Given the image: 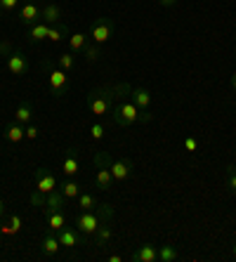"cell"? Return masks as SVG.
I'll list each match as a JSON object with an SVG mask.
<instances>
[{
    "label": "cell",
    "mask_w": 236,
    "mask_h": 262,
    "mask_svg": "<svg viewBox=\"0 0 236 262\" xmlns=\"http://www.w3.org/2000/svg\"><path fill=\"white\" fill-rule=\"evenodd\" d=\"M116 104L114 109H111V114H114V123L118 125V128H130V125H135V123H146L152 121V114L149 111H139L137 104L133 102V97L127 99L125 92H130V85L127 83H121V85H116Z\"/></svg>",
    "instance_id": "6da1fadb"
},
{
    "label": "cell",
    "mask_w": 236,
    "mask_h": 262,
    "mask_svg": "<svg viewBox=\"0 0 236 262\" xmlns=\"http://www.w3.org/2000/svg\"><path fill=\"white\" fill-rule=\"evenodd\" d=\"M88 111H90L92 116L97 118H104L106 114H111V109H114L116 104V90L109 85H102V88H95V90H90V95H88Z\"/></svg>",
    "instance_id": "7a4b0ae2"
},
{
    "label": "cell",
    "mask_w": 236,
    "mask_h": 262,
    "mask_svg": "<svg viewBox=\"0 0 236 262\" xmlns=\"http://www.w3.org/2000/svg\"><path fill=\"white\" fill-rule=\"evenodd\" d=\"M109 161L111 156L106 151H97L95 154V165H97V172H95V184L97 189L102 191H109L114 187V177H111V170H109Z\"/></svg>",
    "instance_id": "3957f363"
},
{
    "label": "cell",
    "mask_w": 236,
    "mask_h": 262,
    "mask_svg": "<svg viewBox=\"0 0 236 262\" xmlns=\"http://www.w3.org/2000/svg\"><path fill=\"white\" fill-rule=\"evenodd\" d=\"M114 36V21L109 17H99L92 21L90 26V40L95 45H104L109 43V38Z\"/></svg>",
    "instance_id": "277c9868"
},
{
    "label": "cell",
    "mask_w": 236,
    "mask_h": 262,
    "mask_svg": "<svg viewBox=\"0 0 236 262\" xmlns=\"http://www.w3.org/2000/svg\"><path fill=\"white\" fill-rule=\"evenodd\" d=\"M33 182H36V191H40L45 196L59 189V180H57V175L50 168H38L33 172Z\"/></svg>",
    "instance_id": "5b68a950"
},
{
    "label": "cell",
    "mask_w": 236,
    "mask_h": 262,
    "mask_svg": "<svg viewBox=\"0 0 236 262\" xmlns=\"http://www.w3.org/2000/svg\"><path fill=\"white\" fill-rule=\"evenodd\" d=\"M42 17V7L38 3H24V5L17 10V21L24 29H31L33 24H38Z\"/></svg>",
    "instance_id": "8992f818"
},
{
    "label": "cell",
    "mask_w": 236,
    "mask_h": 262,
    "mask_svg": "<svg viewBox=\"0 0 236 262\" xmlns=\"http://www.w3.org/2000/svg\"><path fill=\"white\" fill-rule=\"evenodd\" d=\"M48 83H50V90H52L55 99H61L69 92V76H67V71H61L59 67H57V69H50Z\"/></svg>",
    "instance_id": "52a82bcc"
},
{
    "label": "cell",
    "mask_w": 236,
    "mask_h": 262,
    "mask_svg": "<svg viewBox=\"0 0 236 262\" xmlns=\"http://www.w3.org/2000/svg\"><path fill=\"white\" fill-rule=\"evenodd\" d=\"M57 238H59V246L61 248H76V246H80L83 244V234L76 229V227H61L59 232H57Z\"/></svg>",
    "instance_id": "ba28073f"
},
{
    "label": "cell",
    "mask_w": 236,
    "mask_h": 262,
    "mask_svg": "<svg viewBox=\"0 0 236 262\" xmlns=\"http://www.w3.org/2000/svg\"><path fill=\"white\" fill-rule=\"evenodd\" d=\"M109 170L114 182H125L127 177L133 175V163L127 159H111L109 161Z\"/></svg>",
    "instance_id": "9c48e42d"
},
{
    "label": "cell",
    "mask_w": 236,
    "mask_h": 262,
    "mask_svg": "<svg viewBox=\"0 0 236 262\" xmlns=\"http://www.w3.org/2000/svg\"><path fill=\"white\" fill-rule=\"evenodd\" d=\"M5 67H7V71L12 73V76H24V73L29 71V59L24 57V52L14 50V52H10V55H7Z\"/></svg>",
    "instance_id": "30bf717a"
},
{
    "label": "cell",
    "mask_w": 236,
    "mask_h": 262,
    "mask_svg": "<svg viewBox=\"0 0 236 262\" xmlns=\"http://www.w3.org/2000/svg\"><path fill=\"white\" fill-rule=\"evenodd\" d=\"M133 262H156L158 260V246L154 244H142L133 255H130Z\"/></svg>",
    "instance_id": "8fae6325"
},
{
    "label": "cell",
    "mask_w": 236,
    "mask_h": 262,
    "mask_svg": "<svg viewBox=\"0 0 236 262\" xmlns=\"http://www.w3.org/2000/svg\"><path fill=\"white\" fill-rule=\"evenodd\" d=\"M61 172L67 177H76L80 172V159H78V154H76V149H69L67 151V156L61 161Z\"/></svg>",
    "instance_id": "7c38bea8"
},
{
    "label": "cell",
    "mask_w": 236,
    "mask_h": 262,
    "mask_svg": "<svg viewBox=\"0 0 236 262\" xmlns=\"http://www.w3.org/2000/svg\"><path fill=\"white\" fill-rule=\"evenodd\" d=\"M61 17H64V12H61V5H57V3H45L42 5V17L40 21H45V24L55 26L61 21Z\"/></svg>",
    "instance_id": "4fadbf2b"
},
{
    "label": "cell",
    "mask_w": 236,
    "mask_h": 262,
    "mask_svg": "<svg viewBox=\"0 0 236 262\" xmlns=\"http://www.w3.org/2000/svg\"><path fill=\"white\" fill-rule=\"evenodd\" d=\"M130 97H133V102L137 104L139 111L152 109V92L146 90V88H130Z\"/></svg>",
    "instance_id": "5bb4252c"
},
{
    "label": "cell",
    "mask_w": 236,
    "mask_h": 262,
    "mask_svg": "<svg viewBox=\"0 0 236 262\" xmlns=\"http://www.w3.org/2000/svg\"><path fill=\"white\" fill-rule=\"evenodd\" d=\"M40 248H42V255H48V257H55L57 253L61 250V246H59V238H57V234L55 232H48L45 236H42V244H40Z\"/></svg>",
    "instance_id": "9a60e30c"
},
{
    "label": "cell",
    "mask_w": 236,
    "mask_h": 262,
    "mask_svg": "<svg viewBox=\"0 0 236 262\" xmlns=\"http://www.w3.org/2000/svg\"><path fill=\"white\" fill-rule=\"evenodd\" d=\"M14 121L22 123V125H29V123H33V104L31 102H22L14 109Z\"/></svg>",
    "instance_id": "2e32d148"
},
{
    "label": "cell",
    "mask_w": 236,
    "mask_h": 262,
    "mask_svg": "<svg viewBox=\"0 0 236 262\" xmlns=\"http://www.w3.org/2000/svg\"><path fill=\"white\" fill-rule=\"evenodd\" d=\"M64 201H67V199H64V194H61L59 189L48 194V199H45V217H48L50 213H55V210H61Z\"/></svg>",
    "instance_id": "e0dca14e"
},
{
    "label": "cell",
    "mask_w": 236,
    "mask_h": 262,
    "mask_svg": "<svg viewBox=\"0 0 236 262\" xmlns=\"http://www.w3.org/2000/svg\"><path fill=\"white\" fill-rule=\"evenodd\" d=\"M5 140L12 142V144H19V142H24V140H26L24 125H22V123H17V121H14L12 125H7V128H5Z\"/></svg>",
    "instance_id": "ac0fdd59"
},
{
    "label": "cell",
    "mask_w": 236,
    "mask_h": 262,
    "mask_svg": "<svg viewBox=\"0 0 236 262\" xmlns=\"http://www.w3.org/2000/svg\"><path fill=\"white\" fill-rule=\"evenodd\" d=\"M48 33H50V24L45 21H38L29 29V40L31 43H40V40H48Z\"/></svg>",
    "instance_id": "d6986e66"
},
{
    "label": "cell",
    "mask_w": 236,
    "mask_h": 262,
    "mask_svg": "<svg viewBox=\"0 0 236 262\" xmlns=\"http://www.w3.org/2000/svg\"><path fill=\"white\" fill-rule=\"evenodd\" d=\"M48 40H52V43H61V40H69V29H67V24H64V21H59V24L50 26Z\"/></svg>",
    "instance_id": "ffe728a7"
},
{
    "label": "cell",
    "mask_w": 236,
    "mask_h": 262,
    "mask_svg": "<svg viewBox=\"0 0 236 262\" xmlns=\"http://www.w3.org/2000/svg\"><path fill=\"white\" fill-rule=\"evenodd\" d=\"M69 48H71L73 55L83 52V50L88 48V36H85V33H71V36H69Z\"/></svg>",
    "instance_id": "44dd1931"
},
{
    "label": "cell",
    "mask_w": 236,
    "mask_h": 262,
    "mask_svg": "<svg viewBox=\"0 0 236 262\" xmlns=\"http://www.w3.org/2000/svg\"><path fill=\"white\" fill-rule=\"evenodd\" d=\"M59 191L64 194V199H78V194H80V184L76 182L73 177H69L67 182H61Z\"/></svg>",
    "instance_id": "7402d4cb"
},
{
    "label": "cell",
    "mask_w": 236,
    "mask_h": 262,
    "mask_svg": "<svg viewBox=\"0 0 236 262\" xmlns=\"http://www.w3.org/2000/svg\"><path fill=\"white\" fill-rule=\"evenodd\" d=\"M45 220H48V229H50V232H55V234L59 232L64 225H67V220H64V213H61V210H55V213H50Z\"/></svg>",
    "instance_id": "603a6c76"
},
{
    "label": "cell",
    "mask_w": 236,
    "mask_h": 262,
    "mask_svg": "<svg viewBox=\"0 0 236 262\" xmlns=\"http://www.w3.org/2000/svg\"><path fill=\"white\" fill-rule=\"evenodd\" d=\"M177 257H180V255H177L175 246H170V244L158 246V262H175Z\"/></svg>",
    "instance_id": "cb8c5ba5"
},
{
    "label": "cell",
    "mask_w": 236,
    "mask_h": 262,
    "mask_svg": "<svg viewBox=\"0 0 236 262\" xmlns=\"http://www.w3.org/2000/svg\"><path fill=\"white\" fill-rule=\"evenodd\" d=\"M78 206H80V210H95V208L99 206V201L95 199V194H90V191H80Z\"/></svg>",
    "instance_id": "d4e9b609"
},
{
    "label": "cell",
    "mask_w": 236,
    "mask_h": 262,
    "mask_svg": "<svg viewBox=\"0 0 236 262\" xmlns=\"http://www.w3.org/2000/svg\"><path fill=\"white\" fill-rule=\"evenodd\" d=\"M109 238H111V225H109V222H102V225H99V229L95 232V241H97V246L102 248V246L109 244Z\"/></svg>",
    "instance_id": "484cf974"
},
{
    "label": "cell",
    "mask_w": 236,
    "mask_h": 262,
    "mask_svg": "<svg viewBox=\"0 0 236 262\" xmlns=\"http://www.w3.org/2000/svg\"><path fill=\"white\" fill-rule=\"evenodd\" d=\"M73 64H76V57H73V52H61V55L57 57V67H59L61 71H71Z\"/></svg>",
    "instance_id": "4316f807"
},
{
    "label": "cell",
    "mask_w": 236,
    "mask_h": 262,
    "mask_svg": "<svg viewBox=\"0 0 236 262\" xmlns=\"http://www.w3.org/2000/svg\"><path fill=\"white\" fill-rule=\"evenodd\" d=\"M224 184H227L229 194H236V168L234 165H229L227 172H224Z\"/></svg>",
    "instance_id": "83f0119b"
},
{
    "label": "cell",
    "mask_w": 236,
    "mask_h": 262,
    "mask_svg": "<svg viewBox=\"0 0 236 262\" xmlns=\"http://www.w3.org/2000/svg\"><path fill=\"white\" fill-rule=\"evenodd\" d=\"M83 55H85V59L90 61V64H95V61L99 59V45H95V43H88V48L83 50Z\"/></svg>",
    "instance_id": "f1b7e54d"
},
{
    "label": "cell",
    "mask_w": 236,
    "mask_h": 262,
    "mask_svg": "<svg viewBox=\"0 0 236 262\" xmlns=\"http://www.w3.org/2000/svg\"><path fill=\"white\" fill-rule=\"evenodd\" d=\"M19 3L22 0H0V10L3 12H14V10H19Z\"/></svg>",
    "instance_id": "f546056e"
},
{
    "label": "cell",
    "mask_w": 236,
    "mask_h": 262,
    "mask_svg": "<svg viewBox=\"0 0 236 262\" xmlns=\"http://www.w3.org/2000/svg\"><path fill=\"white\" fill-rule=\"evenodd\" d=\"M90 137H92L95 142H99V140L104 137V128L99 125V123H92V125H90Z\"/></svg>",
    "instance_id": "4dcf8cb0"
},
{
    "label": "cell",
    "mask_w": 236,
    "mask_h": 262,
    "mask_svg": "<svg viewBox=\"0 0 236 262\" xmlns=\"http://www.w3.org/2000/svg\"><path fill=\"white\" fill-rule=\"evenodd\" d=\"M24 133H26V140H36L38 137V125L29 123V125H24Z\"/></svg>",
    "instance_id": "1f68e13d"
},
{
    "label": "cell",
    "mask_w": 236,
    "mask_h": 262,
    "mask_svg": "<svg viewBox=\"0 0 236 262\" xmlns=\"http://www.w3.org/2000/svg\"><path fill=\"white\" fill-rule=\"evenodd\" d=\"M7 225L12 227V229H14V234H17L19 229H22V217H19V215H12V217L7 220Z\"/></svg>",
    "instance_id": "d6a6232c"
},
{
    "label": "cell",
    "mask_w": 236,
    "mask_h": 262,
    "mask_svg": "<svg viewBox=\"0 0 236 262\" xmlns=\"http://www.w3.org/2000/svg\"><path fill=\"white\" fill-rule=\"evenodd\" d=\"M184 149H187V151H196V149H199V142H196L194 137H187V140H184Z\"/></svg>",
    "instance_id": "836d02e7"
},
{
    "label": "cell",
    "mask_w": 236,
    "mask_h": 262,
    "mask_svg": "<svg viewBox=\"0 0 236 262\" xmlns=\"http://www.w3.org/2000/svg\"><path fill=\"white\" fill-rule=\"evenodd\" d=\"M0 52H3V55H10V52H12V48H10V43H0Z\"/></svg>",
    "instance_id": "e575fe53"
},
{
    "label": "cell",
    "mask_w": 236,
    "mask_h": 262,
    "mask_svg": "<svg viewBox=\"0 0 236 262\" xmlns=\"http://www.w3.org/2000/svg\"><path fill=\"white\" fill-rule=\"evenodd\" d=\"M158 3H161V5H163V7H173V5H175V3H177V0H158Z\"/></svg>",
    "instance_id": "d590c367"
},
{
    "label": "cell",
    "mask_w": 236,
    "mask_h": 262,
    "mask_svg": "<svg viewBox=\"0 0 236 262\" xmlns=\"http://www.w3.org/2000/svg\"><path fill=\"white\" fill-rule=\"evenodd\" d=\"M3 215H5V201L0 199V220H3Z\"/></svg>",
    "instance_id": "8d00e7d4"
},
{
    "label": "cell",
    "mask_w": 236,
    "mask_h": 262,
    "mask_svg": "<svg viewBox=\"0 0 236 262\" xmlns=\"http://www.w3.org/2000/svg\"><path fill=\"white\" fill-rule=\"evenodd\" d=\"M109 262H121V255H109Z\"/></svg>",
    "instance_id": "74e56055"
},
{
    "label": "cell",
    "mask_w": 236,
    "mask_h": 262,
    "mask_svg": "<svg viewBox=\"0 0 236 262\" xmlns=\"http://www.w3.org/2000/svg\"><path fill=\"white\" fill-rule=\"evenodd\" d=\"M231 88H234V90H236V73H234V76H231Z\"/></svg>",
    "instance_id": "f35d334b"
},
{
    "label": "cell",
    "mask_w": 236,
    "mask_h": 262,
    "mask_svg": "<svg viewBox=\"0 0 236 262\" xmlns=\"http://www.w3.org/2000/svg\"><path fill=\"white\" fill-rule=\"evenodd\" d=\"M231 255H234V257H236V244H234V246H231Z\"/></svg>",
    "instance_id": "ab89813d"
},
{
    "label": "cell",
    "mask_w": 236,
    "mask_h": 262,
    "mask_svg": "<svg viewBox=\"0 0 236 262\" xmlns=\"http://www.w3.org/2000/svg\"><path fill=\"white\" fill-rule=\"evenodd\" d=\"M0 236H3V232H0Z\"/></svg>",
    "instance_id": "60d3db41"
},
{
    "label": "cell",
    "mask_w": 236,
    "mask_h": 262,
    "mask_svg": "<svg viewBox=\"0 0 236 262\" xmlns=\"http://www.w3.org/2000/svg\"><path fill=\"white\" fill-rule=\"evenodd\" d=\"M0 14H3V10H0Z\"/></svg>",
    "instance_id": "b9f144b4"
},
{
    "label": "cell",
    "mask_w": 236,
    "mask_h": 262,
    "mask_svg": "<svg viewBox=\"0 0 236 262\" xmlns=\"http://www.w3.org/2000/svg\"><path fill=\"white\" fill-rule=\"evenodd\" d=\"M234 168H236V165H234Z\"/></svg>",
    "instance_id": "7bdbcfd3"
}]
</instances>
